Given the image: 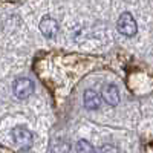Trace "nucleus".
<instances>
[{
  "mask_svg": "<svg viewBox=\"0 0 153 153\" xmlns=\"http://www.w3.org/2000/svg\"><path fill=\"white\" fill-rule=\"evenodd\" d=\"M12 135V139H14V143L17 147H20L22 150H29L34 144V136L32 133L26 129V127H22V126H17L12 129L11 132Z\"/></svg>",
  "mask_w": 153,
  "mask_h": 153,
  "instance_id": "f257e3e1",
  "label": "nucleus"
},
{
  "mask_svg": "<svg viewBox=\"0 0 153 153\" xmlns=\"http://www.w3.org/2000/svg\"><path fill=\"white\" fill-rule=\"evenodd\" d=\"M118 31L126 35V37H133L138 31V26H136V22L135 19L132 17L130 12H123L118 19Z\"/></svg>",
  "mask_w": 153,
  "mask_h": 153,
  "instance_id": "f03ea898",
  "label": "nucleus"
},
{
  "mask_svg": "<svg viewBox=\"0 0 153 153\" xmlns=\"http://www.w3.org/2000/svg\"><path fill=\"white\" fill-rule=\"evenodd\" d=\"M12 92H14V95L20 100H25L32 95L34 92V83L29 80V78H25V76H22V78H17L14 81V84H12Z\"/></svg>",
  "mask_w": 153,
  "mask_h": 153,
  "instance_id": "7ed1b4c3",
  "label": "nucleus"
},
{
  "mask_svg": "<svg viewBox=\"0 0 153 153\" xmlns=\"http://www.w3.org/2000/svg\"><path fill=\"white\" fill-rule=\"evenodd\" d=\"M40 31H42V34H43L45 37H48V38L55 37L57 32H58V23H57V20H54L52 17H45V19H42V22H40Z\"/></svg>",
  "mask_w": 153,
  "mask_h": 153,
  "instance_id": "20e7f679",
  "label": "nucleus"
},
{
  "mask_svg": "<svg viewBox=\"0 0 153 153\" xmlns=\"http://www.w3.org/2000/svg\"><path fill=\"white\" fill-rule=\"evenodd\" d=\"M103 98L109 106H117L120 103V91L115 84H107L103 89Z\"/></svg>",
  "mask_w": 153,
  "mask_h": 153,
  "instance_id": "39448f33",
  "label": "nucleus"
},
{
  "mask_svg": "<svg viewBox=\"0 0 153 153\" xmlns=\"http://www.w3.org/2000/svg\"><path fill=\"white\" fill-rule=\"evenodd\" d=\"M84 106L89 110H97L101 106L100 95L95 91H92V89H87V91L84 92Z\"/></svg>",
  "mask_w": 153,
  "mask_h": 153,
  "instance_id": "423d86ee",
  "label": "nucleus"
},
{
  "mask_svg": "<svg viewBox=\"0 0 153 153\" xmlns=\"http://www.w3.org/2000/svg\"><path fill=\"white\" fill-rule=\"evenodd\" d=\"M75 149H76V153H97L94 146L91 143H87L86 139H81V141L76 143Z\"/></svg>",
  "mask_w": 153,
  "mask_h": 153,
  "instance_id": "0eeeda50",
  "label": "nucleus"
},
{
  "mask_svg": "<svg viewBox=\"0 0 153 153\" xmlns=\"http://www.w3.org/2000/svg\"><path fill=\"white\" fill-rule=\"evenodd\" d=\"M101 153H120V150L112 144H104L101 147Z\"/></svg>",
  "mask_w": 153,
  "mask_h": 153,
  "instance_id": "6e6552de",
  "label": "nucleus"
}]
</instances>
